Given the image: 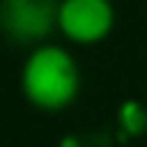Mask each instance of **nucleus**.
Listing matches in <instances>:
<instances>
[{
    "mask_svg": "<svg viewBox=\"0 0 147 147\" xmlns=\"http://www.w3.org/2000/svg\"><path fill=\"white\" fill-rule=\"evenodd\" d=\"M20 95L40 113H61L81 95L78 58L61 43H40L20 63Z\"/></svg>",
    "mask_w": 147,
    "mask_h": 147,
    "instance_id": "f257e3e1",
    "label": "nucleus"
},
{
    "mask_svg": "<svg viewBox=\"0 0 147 147\" xmlns=\"http://www.w3.org/2000/svg\"><path fill=\"white\" fill-rule=\"evenodd\" d=\"M58 3L61 0H0V32L9 43L40 46L58 32Z\"/></svg>",
    "mask_w": 147,
    "mask_h": 147,
    "instance_id": "f03ea898",
    "label": "nucleus"
},
{
    "mask_svg": "<svg viewBox=\"0 0 147 147\" xmlns=\"http://www.w3.org/2000/svg\"><path fill=\"white\" fill-rule=\"evenodd\" d=\"M115 29L113 0H61L58 35L72 46H95Z\"/></svg>",
    "mask_w": 147,
    "mask_h": 147,
    "instance_id": "7ed1b4c3",
    "label": "nucleus"
},
{
    "mask_svg": "<svg viewBox=\"0 0 147 147\" xmlns=\"http://www.w3.org/2000/svg\"><path fill=\"white\" fill-rule=\"evenodd\" d=\"M118 124H121V130H124L130 138L141 136V133L147 130V107L138 104V101L121 104V110H118Z\"/></svg>",
    "mask_w": 147,
    "mask_h": 147,
    "instance_id": "20e7f679",
    "label": "nucleus"
}]
</instances>
